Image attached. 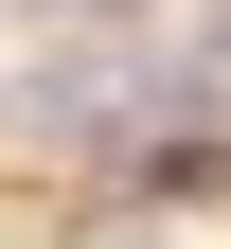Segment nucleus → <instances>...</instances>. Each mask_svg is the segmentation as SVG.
I'll return each instance as SVG.
<instances>
[{
    "label": "nucleus",
    "instance_id": "1",
    "mask_svg": "<svg viewBox=\"0 0 231 249\" xmlns=\"http://www.w3.org/2000/svg\"><path fill=\"white\" fill-rule=\"evenodd\" d=\"M18 18H142V0H18Z\"/></svg>",
    "mask_w": 231,
    "mask_h": 249
}]
</instances>
